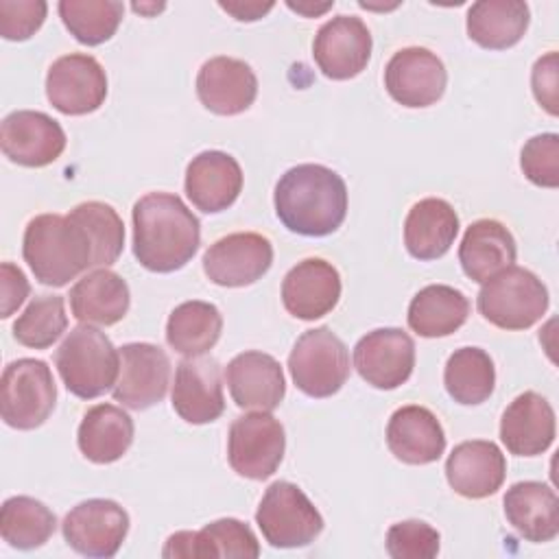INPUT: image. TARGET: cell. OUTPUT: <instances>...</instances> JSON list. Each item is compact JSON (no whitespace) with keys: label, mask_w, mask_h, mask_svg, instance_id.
Listing matches in <instances>:
<instances>
[{"label":"cell","mask_w":559,"mask_h":559,"mask_svg":"<svg viewBox=\"0 0 559 559\" xmlns=\"http://www.w3.org/2000/svg\"><path fill=\"white\" fill-rule=\"evenodd\" d=\"M201 245L199 218L170 192H148L133 205V255L153 273L186 266Z\"/></svg>","instance_id":"obj_1"},{"label":"cell","mask_w":559,"mask_h":559,"mask_svg":"<svg viewBox=\"0 0 559 559\" xmlns=\"http://www.w3.org/2000/svg\"><path fill=\"white\" fill-rule=\"evenodd\" d=\"M273 203L288 231L319 238L336 231L345 221L347 186L328 166L299 164L280 177Z\"/></svg>","instance_id":"obj_2"},{"label":"cell","mask_w":559,"mask_h":559,"mask_svg":"<svg viewBox=\"0 0 559 559\" xmlns=\"http://www.w3.org/2000/svg\"><path fill=\"white\" fill-rule=\"evenodd\" d=\"M22 255L35 280L55 288L94 269L90 236L70 214H39L31 218L24 229Z\"/></svg>","instance_id":"obj_3"},{"label":"cell","mask_w":559,"mask_h":559,"mask_svg":"<svg viewBox=\"0 0 559 559\" xmlns=\"http://www.w3.org/2000/svg\"><path fill=\"white\" fill-rule=\"evenodd\" d=\"M55 365L72 395L94 400L114 389L120 371V352L105 332L83 323L61 341Z\"/></svg>","instance_id":"obj_4"},{"label":"cell","mask_w":559,"mask_h":559,"mask_svg":"<svg viewBox=\"0 0 559 559\" xmlns=\"http://www.w3.org/2000/svg\"><path fill=\"white\" fill-rule=\"evenodd\" d=\"M476 306L500 330H526L546 314L548 288L528 269L507 266L483 282Z\"/></svg>","instance_id":"obj_5"},{"label":"cell","mask_w":559,"mask_h":559,"mask_svg":"<svg viewBox=\"0 0 559 559\" xmlns=\"http://www.w3.org/2000/svg\"><path fill=\"white\" fill-rule=\"evenodd\" d=\"M57 384L50 367L37 358H17L2 371L0 415L15 430H35L52 413Z\"/></svg>","instance_id":"obj_6"},{"label":"cell","mask_w":559,"mask_h":559,"mask_svg":"<svg viewBox=\"0 0 559 559\" xmlns=\"http://www.w3.org/2000/svg\"><path fill=\"white\" fill-rule=\"evenodd\" d=\"M255 524L273 548H304L323 531V518L310 498L288 480H275L264 491Z\"/></svg>","instance_id":"obj_7"},{"label":"cell","mask_w":559,"mask_h":559,"mask_svg":"<svg viewBox=\"0 0 559 559\" xmlns=\"http://www.w3.org/2000/svg\"><path fill=\"white\" fill-rule=\"evenodd\" d=\"M288 371L295 386L308 397H330L349 378V354L330 328L304 332L290 349Z\"/></svg>","instance_id":"obj_8"},{"label":"cell","mask_w":559,"mask_h":559,"mask_svg":"<svg viewBox=\"0 0 559 559\" xmlns=\"http://www.w3.org/2000/svg\"><path fill=\"white\" fill-rule=\"evenodd\" d=\"M284 426L271 413L255 411L234 419L227 437V461L238 476L251 480L273 476L284 459Z\"/></svg>","instance_id":"obj_9"},{"label":"cell","mask_w":559,"mask_h":559,"mask_svg":"<svg viewBox=\"0 0 559 559\" xmlns=\"http://www.w3.org/2000/svg\"><path fill=\"white\" fill-rule=\"evenodd\" d=\"M46 98L66 116L92 114L107 98V74L92 55H63L48 68Z\"/></svg>","instance_id":"obj_10"},{"label":"cell","mask_w":559,"mask_h":559,"mask_svg":"<svg viewBox=\"0 0 559 559\" xmlns=\"http://www.w3.org/2000/svg\"><path fill=\"white\" fill-rule=\"evenodd\" d=\"M61 531L72 550L85 557H114L129 533V513L114 500L92 498L68 511Z\"/></svg>","instance_id":"obj_11"},{"label":"cell","mask_w":559,"mask_h":559,"mask_svg":"<svg viewBox=\"0 0 559 559\" xmlns=\"http://www.w3.org/2000/svg\"><path fill=\"white\" fill-rule=\"evenodd\" d=\"M120 371L111 389L114 400L131 411L159 404L170 382V360L159 345L127 343L120 349Z\"/></svg>","instance_id":"obj_12"},{"label":"cell","mask_w":559,"mask_h":559,"mask_svg":"<svg viewBox=\"0 0 559 559\" xmlns=\"http://www.w3.org/2000/svg\"><path fill=\"white\" fill-rule=\"evenodd\" d=\"M273 264V245L255 231H236L218 238L203 253V271L210 282L240 288L258 282Z\"/></svg>","instance_id":"obj_13"},{"label":"cell","mask_w":559,"mask_h":559,"mask_svg":"<svg viewBox=\"0 0 559 559\" xmlns=\"http://www.w3.org/2000/svg\"><path fill=\"white\" fill-rule=\"evenodd\" d=\"M0 146L9 162L26 168H41L61 157L66 133L48 114L17 109L2 120Z\"/></svg>","instance_id":"obj_14"},{"label":"cell","mask_w":559,"mask_h":559,"mask_svg":"<svg viewBox=\"0 0 559 559\" xmlns=\"http://www.w3.org/2000/svg\"><path fill=\"white\" fill-rule=\"evenodd\" d=\"M448 83L443 61L428 48L408 46L397 50L384 68V87L402 107L435 105Z\"/></svg>","instance_id":"obj_15"},{"label":"cell","mask_w":559,"mask_h":559,"mask_svg":"<svg viewBox=\"0 0 559 559\" xmlns=\"http://www.w3.org/2000/svg\"><path fill=\"white\" fill-rule=\"evenodd\" d=\"M354 367L373 389H397L413 373L415 343L400 328H378L356 343Z\"/></svg>","instance_id":"obj_16"},{"label":"cell","mask_w":559,"mask_h":559,"mask_svg":"<svg viewBox=\"0 0 559 559\" xmlns=\"http://www.w3.org/2000/svg\"><path fill=\"white\" fill-rule=\"evenodd\" d=\"M312 57L328 79H354L371 59V33L360 17L336 15L317 31Z\"/></svg>","instance_id":"obj_17"},{"label":"cell","mask_w":559,"mask_h":559,"mask_svg":"<svg viewBox=\"0 0 559 559\" xmlns=\"http://www.w3.org/2000/svg\"><path fill=\"white\" fill-rule=\"evenodd\" d=\"M173 408L188 424L216 421L225 411L221 367L210 356L183 358L175 369Z\"/></svg>","instance_id":"obj_18"},{"label":"cell","mask_w":559,"mask_h":559,"mask_svg":"<svg viewBox=\"0 0 559 559\" xmlns=\"http://www.w3.org/2000/svg\"><path fill=\"white\" fill-rule=\"evenodd\" d=\"M225 382L238 408L275 411L286 395L282 365L264 352H242L225 367Z\"/></svg>","instance_id":"obj_19"},{"label":"cell","mask_w":559,"mask_h":559,"mask_svg":"<svg viewBox=\"0 0 559 559\" xmlns=\"http://www.w3.org/2000/svg\"><path fill=\"white\" fill-rule=\"evenodd\" d=\"M338 297L341 275L321 258H306L284 275L282 304L288 314L301 321L325 317L338 304Z\"/></svg>","instance_id":"obj_20"},{"label":"cell","mask_w":559,"mask_h":559,"mask_svg":"<svg viewBox=\"0 0 559 559\" xmlns=\"http://www.w3.org/2000/svg\"><path fill=\"white\" fill-rule=\"evenodd\" d=\"M197 96L212 114L236 116L253 105L258 79L242 59L212 57L197 74Z\"/></svg>","instance_id":"obj_21"},{"label":"cell","mask_w":559,"mask_h":559,"mask_svg":"<svg viewBox=\"0 0 559 559\" xmlns=\"http://www.w3.org/2000/svg\"><path fill=\"white\" fill-rule=\"evenodd\" d=\"M507 476V461L493 441L474 439L454 445L445 461L448 485L463 498L493 496Z\"/></svg>","instance_id":"obj_22"},{"label":"cell","mask_w":559,"mask_h":559,"mask_svg":"<svg viewBox=\"0 0 559 559\" xmlns=\"http://www.w3.org/2000/svg\"><path fill=\"white\" fill-rule=\"evenodd\" d=\"M186 194L205 214L227 210L242 190L240 164L223 151H203L186 168Z\"/></svg>","instance_id":"obj_23"},{"label":"cell","mask_w":559,"mask_h":559,"mask_svg":"<svg viewBox=\"0 0 559 559\" xmlns=\"http://www.w3.org/2000/svg\"><path fill=\"white\" fill-rule=\"evenodd\" d=\"M500 441L515 456H537L555 441V411L535 391L520 393L502 413Z\"/></svg>","instance_id":"obj_24"},{"label":"cell","mask_w":559,"mask_h":559,"mask_svg":"<svg viewBox=\"0 0 559 559\" xmlns=\"http://www.w3.org/2000/svg\"><path fill=\"white\" fill-rule=\"evenodd\" d=\"M386 445L406 465H428L445 450V432L426 406L408 404L397 408L386 424Z\"/></svg>","instance_id":"obj_25"},{"label":"cell","mask_w":559,"mask_h":559,"mask_svg":"<svg viewBox=\"0 0 559 559\" xmlns=\"http://www.w3.org/2000/svg\"><path fill=\"white\" fill-rule=\"evenodd\" d=\"M164 557H258L260 544L249 524L221 518L201 531H179L166 539Z\"/></svg>","instance_id":"obj_26"},{"label":"cell","mask_w":559,"mask_h":559,"mask_svg":"<svg viewBox=\"0 0 559 559\" xmlns=\"http://www.w3.org/2000/svg\"><path fill=\"white\" fill-rule=\"evenodd\" d=\"M507 522L526 542H550L559 533V498L552 487L539 480H522L504 493Z\"/></svg>","instance_id":"obj_27"},{"label":"cell","mask_w":559,"mask_h":559,"mask_svg":"<svg viewBox=\"0 0 559 559\" xmlns=\"http://www.w3.org/2000/svg\"><path fill=\"white\" fill-rule=\"evenodd\" d=\"M518 255L511 231L496 218L474 221L459 245V262L472 282H487L507 266H513Z\"/></svg>","instance_id":"obj_28"},{"label":"cell","mask_w":559,"mask_h":559,"mask_svg":"<svg viewBox=\"0 0 559 559\" xmlns=\"http://www.w3.org/2000/svg\"><path fill=\"white\" fill-rule=\"evenodd\" d=\"M68 297L72 317L85 325H114L127 314L131 304L127 282L109 269H94L83 275Z\"/></svg>","instance_id":"obj_29"},{"label":"cell","mask_w":559,"mask_h":559,"mask_svg":"<svg viewBox=\"0 0 559 559\" xmlns=\"http://www.w3.org/2000/svg\"><path fill=\"white\" fill-rule=\"evenodd\" d=\"M459 234L454 207L437 197L415 203L404 221L406 251L417 260H437L448 253Z\"/></svg>","instance_id":"obj_30"},{"label":"cell","mask_w":559,"mask_h":559,"mask_svg":"<svg viewBox=\"0 0 559 559\" xmlns=\"http://www.w3.org/2000/svg\"><path fill=\"white\" fill-rule=\"evenodd\" d=\"M76 443L87 461L98 465L114 463L133 443V419L114 404H96L83 415Z\"/></svg>","instance_id":"obj_31"},{"label":"cell","mask_w":559,"mask_h":559,"mask_svg":"<svg viewBox=\"0 0 559 559\" xmlns=\"http://www.w3.org/2000/svg\"><path fill=\"white\" fill-rule=\"evenodd\" d=\"M531 22L528 4L522 0H480L467 11V37L487 50L515 46Z\"/></svg>","instance_id":"obj_32"},{"label":"cell","mask_w":559,"mask_h":559,"mask_svg":"<svg viewBox=\"0 0 559 559\" xmlns=\"http://www.w3.org/2000/svg\"><path fill=\"white\" fill-rule=\"evenodd\" d=\"M469 317L467 297L448 284L421 288L408 304V328L424 338L454 334Z\"/></svg>","instance_id":"obj_33"},{"label":"cell","mask_w":559,"mask_h":559,"mask_svg":"<svg viewBox=\"0 0 559 559\" xmlns=\"http://www.w3.org/2000/svg\"><path fill=\"white\" fill-rule=\"evenodd\" d=\"M223 317L214 304L207 301H183L179 304L166 323V341L168 345L186 356H203L207 354L221 338Z\"/></svg>","instance_id":"obj_34"},{"label":"cell","mask_w":559,"mask_h":559,"mask_svg":"<svg viewBox=\"0 0 559 559\" xmlns=\"http://www.w3.org/2000/svg\"><path fill=\"white\" fill-rule=\"evenodd\" d=\"M443 384L454 402L463 406L483 404L489 400L496 386V369L491 356L480 347L456 349L445 362Z\"/></svg>","instance_id":"obj_35"},{"label":"cell","mask_w":559,"mask_h":559,"mask_svg":"<svg viewBox=\"0 0 559 559\" xmlns=\"http://www.w3.org/2000/svg\"><path fill=\"white\" fill-rule=\"evenodd\" d=\"M57 528L55 513L31 496H13L0 509V535L17 550H33L44 546Z\"/></svg>","instance_id":"obj_36"},{"label":"cell","mask_w":559,"mask_h":559,"mask_svg":"<svg viewBox=\"0 0 559 559\" xmlns=\"http://www.w3.org/2000/svg\"><path fill=\"white\" fill-rule=\"evenodd\" d=\"M57 9L70 35L85 46L111 39L124 15V4L118 0H61Z\"/></svg>","instance_id":"obj_37"},{"label":"cell","mask_w":559,"mask_h":559,"mask_svg":"<svg viewBox=\"0 0 559 559\" xmlns=\"http://www.w3.org/2000/svg\"><path fill=\"white\" fill-rule=\"evenodd\" d=\"M90 236L94 249V269H107L114 264L124 247V225L118 212L103 201H85L70 210Z\"/></svg>","instance_id":"obj_38"},{"label":"cell","mask_w":559,"mask_h":559,"mask_svg":"<svg viewBox=\"0 0 559 559\" xmlns=\"http://www.w3.org/2000/svg\"><path fill=\"white\" fill-rule=\"evenodd\" d=\"M68 328L66 304L61 295H39L13 323V338L33 349H46Z\"/></svg>","instance_id":"obj_39"},{"label":"cell","mask_w":559,"mask_h":559,"mask_svg":"<svg viewBox=\"0 0 559 559\" xmlns=\"http://www.w3.org/2000/svg\"><path fill=\"white\" fill-rule=\"evenodd\" d=\"M439 542L437 528L421 520H404L386 531V552L393 559H432Z\"/></svg>","instance_id":"obj_40"},{"label":"cell","mask_w":559,"mask_h":559,"mask_svg":"<svg viewBox=\"0 0 559 559\" xmlns=\"http://www.w3.org/2000/svg\"><path fill=\"white\" fill-rule=\"evenodd\" d=\"M520 166L526 179L539 188L559 186V135L539 133L533 135L520 153Z\"/></svg>","instance_id":"obj_41"},{"label":"cell","mask_w":559,"mask_h":559,"mask_svg":"<svg viewBox=\"0 0 559 559\" xmlns=\"http://www.w3.org/2000/svg\"><path fill=\"white\" fill-rule=\"evenodd\" d=\"M48 13L44 0H0V35L9 41L33 37Z\"/></svg>","instance_id":"obj_42"},{"label":"cell","mask_w":559,"mask_h":559,"mask_svg":"<svg viewBox=\"0 0 559 559\" xmlns=\"http://www.w3.org/2000/svg\"><path fill=\"white\" fill-rule=\"evenodd\" d=\"M531 85L535 100L550 114L557 116V52H548L539 57L531 72Z\"/></svg>","instance_id":"obj_43"},{"label":"cell","mask_w":559,"mask_h":559,"mask_svg":"<svg viewBox=\"0 0 559 559\" xmlns=\"http://www.w3.org/2000/svg\"><path fill=\"white\" fill-rule=\"evenodd\" d=\"M31 286L26 275L11 262H2L0 264V295H2V308H0V317L7 319L11 317L28 297Z\"/></svg>","instance_id":"obj_44"},{"label":"cell","mask_w":559,"mask_h":559,"mask_svg":"<svg viewBox=\"0 0 559 559\" xmlns=\"http://www.w3.org/2000/svg\"><path fill=\"white\" fill-rule=\"evenodd\" d=\"M218 7L223 11H227L229 15H234L238 22H253V20H260L262 15H266L273 9V2H242V0L223 2L221 0Z\"/></svg>","instance_id":"obj_45"},{"label":"cell","mask_w":559,"mask_h":559,"mask_svg":"<svg viewBox=\"0 0 559 559\" xmlns=\"http://www.w3.org/2000/svg\"><path fill=\"white\" fill-rule=\"evenodd\" d=\"M288 4V9H293V11H297V13H301V15H306V17H314V15H319V13H325L334 2H323V4H312V2H293V0H288L286 2Z\"/></svg>","instance_id":"obj_46"},{"label":"cell","mask_w":559,"mask_h":559,"mask_svg":"<svg viewBox=\"0 0 559 559\" xmlns=\"http://www.w3.org/2000/svg\"><path fill=\"white\" fill-rule=\"evenodd\" d=\"M164 9V4H133V11H138V13H144V15H151V13H157V11H162Z\"/></svg>","instance_id":"obj_47"}]
</instances>
